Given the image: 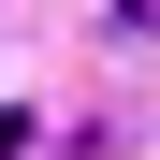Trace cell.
Wrapping results in <instances>:
<instances>
[{"instance_id":"cell-1","label":"cell","mask_w":160,"mask_h":160,"mask_svg":"<svg viewBox=\"0 0 160 160\" xmlns=\"http://www.w3.org/2000/svg\"><path fill=\"white\" fill-rule=\"evenodd\" d=\"M117 29H160V0H117Z\"/></svg>"}]
</instances>
